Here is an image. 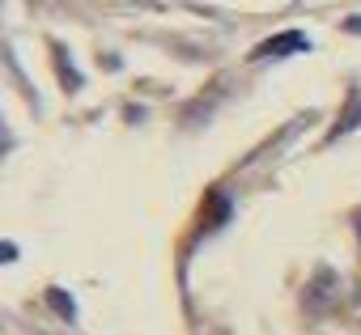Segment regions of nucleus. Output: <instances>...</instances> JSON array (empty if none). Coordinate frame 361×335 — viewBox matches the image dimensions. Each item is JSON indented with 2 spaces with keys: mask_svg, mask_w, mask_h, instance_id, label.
<instances>
[{
  "mask_svg": "<svg viewBox=\"0 0 361 335\" xmlns=\"http://www.w3.org/2000/svg\"><path fill=\"white\" fill-rule=\"evenodd\" d=\"M47 301H51V310H56L60 318H68V322L77 318V305H73V301H68V297H64L60 289H47Z\"/></svg>",
  "mask_w": 361,
  "mask_h": 335,
  "instance_id": "obj_3",
  "label": "nucleus"
},
{
  "mask_svg": "<svg viewBox=\"0 0 361 335\" xmlns=\"http://www.w3.org/2000/svg\"><path fill=\"white\" fill-rule=\"evenodd\" d=\"M298 51H310V39L302 30H285L276 39H264L255 47V60H272V56H298Z\"/></svg>",
  "mask_w": 361,
  "mask_h": 335,
  "instance_id": "obj_1",
  "label": "nucleus"
},
{
  "mask_svg": "<svg viewBox=\"0 0 361 335\" xmlns=\"http://www.w3.org/2000/svg\"><path fill=\"white\" fill-rule=\"evenodd\" d=\"M348 30H357V34H361V18H353V22H348Z\"/></svg>",
  "mask_w": 361,
  "mask_h": 335,
  "instance_id": "obj_4",
  "label": "nucleus"
},
{
  "mask_svg": "<svg viewBox=\"0 0 361 335\" xmlns=\"http://www.w3.org/2000/svg\"><path fill=\"white\" fill-rule=\"evenodd\" d=\"M357 123H361V94H348V110H344V115H340V123L331 127V140H336V136H344V132H353Z\"/></svg>",
  "mask_w": 361,
  "mask_h": 335,
  "instance_id": "obj_2",
  "label": "nucleus"
}]
</instances>
